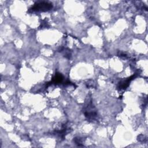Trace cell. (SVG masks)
Segmentation results:
<instances>
[{
  "label": "cell",
  "instance_id": "6da1fadb",
  "mask_svg": "<svg viewBox=\"0 0 148 148\" xmlns=\"http://www.w3.org/2000/svg\"><path fill=\"white\" fill-rule=\"evenodd\" d=\"M53 8L51 3L45 1L37 2L29 9L32 12H46Z\"/></svg>",
  "mask_w": 148,
  "mask_h": 148
},
{
  "label": "cell",
  "instance_id": "7a4b0ae2",
  "mask_svg": "<svg viewBox=\"0 0 148 148\" xmlns=\"http://www.w3.org/2000/svg\"><path fill=\"white\" fill-rule=\"evenodd\" d=\"M84 113L87 120L91 121L94 120L97 116V112L95 110H94V107L91 102L87 104L84 112Z\"/></svg>",
  "mask_w": 148,
  "mask_h": 148
},
{
  "label": "cell",
  "instance_id": "3957f363",
  "mask_svg": "<svg viewBox=\"0 0 148 148\" xmlns=\"http://www.w3.org/2000/svg\"><path fill=\"white\" fill-rule=\"evenodd\" d=\"M136 77V74H134V75L131 76L130 77H128L125 80H123L119 83V85L118 86L119 89H125L129 85V83L131 82L132 80H133Z\"/></svg>",
  "mask_w": 148,
  "mask_h": 148
},
{
  "label": "cell",
  "instance_id": "277c9868",
  "mask_svg": "<svg viewBox=\"0 0 148 148\" xmlns=\"http://www.w3.org/2000/svg\"><path fill=\"white\" fill-rule=\"evenodd\" d=\"M62 80H63V76L60 73H56L54 76L53 77L51 82H50V83H51V84H58L61 83Z\"/></svg>",
  "mask_w": 148,
  "mask_h": 148
}]
</instances>
